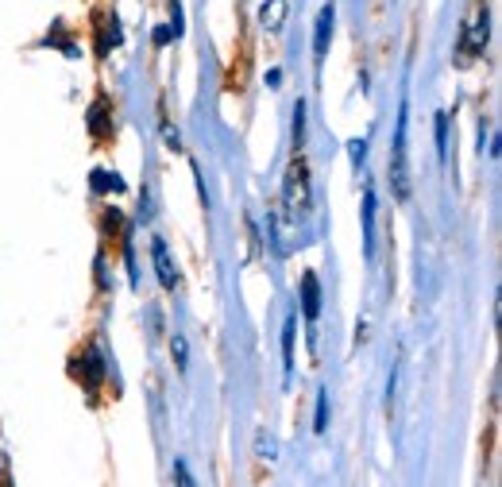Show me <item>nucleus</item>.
I'll return each mask as SVG.
<instances>
[{"label": "nucleus", "instance_id": "6", "mask_svg": "<svg viewBox=\"0 0 502 487\" xmlns=\"http://www.w3.org/2000/svg\"><path fill=\"white\" fill-rule=\"evenodd\" d=\"M364 248L371 260V255H375V190L364 194Z\"/></svg>", "mask_w": 502, "mask_h": 487}, {"label": "nucleus", "instance_id": "12", "mask_svg": "<svg viewBox=\"0 0 502 487\" xmlns=\"http://www.w3.org/2000/svg\"><path fill=\"white\" fill-rule=\"evenodd\" d=\"M301 139H306V105L298 101V109H294V143L301 148Z\"/></svg>", "mask_w": 502, "mask_h": 487}, {"label": "nucleus", "instance_id": "14", "mask_svg": "<svg viewBox=\"0 0 502 487\" xmlns=\"http://www.w3.org/2000/svg\"><path fill=\"white\" fill-rule=\"evenodd\" d=\"M182 27H185V20H182V5L175 0V5H170V32H175V39L182 35Z\"/></svg>", "mask_w": 502, "mask_h": 487}, {"label": "nucleus", "instance_id": "11", "mask_svg": "<svg viewBox=\"0 0 502 487\" xmlns=\"http://www.w3.org/2000/svg\"><path fill=\"white\" fill-rule=\"evenodd\" d=\"M328 425V391H317V418H313V434H325Z\"/></svg>", "mask_w": 502, "mask_h": 487}, {"label": "nucleus", "instance_id": "16", "mask_svg": "<svg viewBox=\"0 0 502 487\" xmlns=\"http://www.w3.org/2000/svg\"><path fill=\"white\" fill-rule=\"evenodd\" d=\"M348 151H352V159H355V167H364V155H367V143H364V139H352V143H348Z\"/></svg>", "mask_w": 502, "mask_h": 487}, {"label": "nucleus", "instance_id": "13", "mask_svg": "<svg viewBox=\"0 0 502 487\" xmlns=\"http://www.w3.org/2000/svg\"><path fill=\"white\" fill-rule=\"evenodd\" d=\"M90 124H93V132H97V136H105V132H109V128H105V101H100V105H93V112H90Z\"/></svg>", "mask_w": 502, "mask_h": 487}, {"label": "nucleus", "instance_id": "4", "mask_svg": "<svg viewBox=\"0 0 502 487\" xmlns=\"http://www.w3.org/2000/svg\"><path fill=\"white\" fill-rule=\"evenodd\" d=\"M301 313H306L309 325L321 318V282H317V275H313V271H306V275H301Z\"/></svg>", "mask_w": 502, "mask_h": 487}, {"label": "nucleus", "instance_id": "15", "mask_svg": "<svg viewBox=\"0 0 502 487\" xmlns=\"http://www.w3.org/2000/svg\"><path fill=\"white\" fill-rule=\"evenodd\" d=\"M175 480H178V487H197L194 476H190V464H185V461L175 464Z\"/></svg>", "mask_w": 502, "mask_h": 487}, {"label": "nucleus", "instance_id": "5", "mask_svg": "<svg viewBox=\"0 0 502 487\" xmlns=\"http://www.w3.org/2000/svg\"><path fill=\"white\" fill-rule=\"evenodd\" d=\"M328 39H333V5H328V8H321L317 27H313V54H317V62L325 59V51H328Z\"/></svg>", "mask_w": 502, "mask_h": 487}, {"label": "nucleus", "instance_id": "2", "mask_svg": "<svg viewBox=\"0 0 502 487\" xmlns=\"http://www.w3.org/2000/svg\"><path fill=\"white\" fill-rule=\"evenodd\" d=\"M483 47H487V0H476V5H471V16H468V27H464L460 51L483 54Z\"/></svg>", "mask_w": 502, "mask_h": 487}, {"label": "nucleus", "instance_id": "3", "mask_svg": "<svg viewBox=\"0 0 502 487\" xmlns=\"http://www.w3.org/2000/svg\"><path fill=\"white\" fill-rule=\"evenodd\" d=\"M151 260H155V275H159V282L166 286V291H175V286H178V267H175V260H170L166 240H159V236L151 240Z\"/></svg>", "mask_w": 502, "mask_h": 487}, {"label": "nucleus", "instance_id": "10", "mask_svg": "<svg viewBox=\"0 0 502 487\" xmlns=\"http://www.w3.org/2000/svg\"><path fill=\"white\" fill-rule=\"evenodd\" d=\"M437 155L449 159V112H437Z\"/></svg>", "mask_w": 502, "mask_h": 487}, {"label": "nucleus", "instance_id": "9", "mask_svg": "<svg viewBox=\"0 0 502 487\" xmlns=\"http://www.w3.org/2000/svg\"><path fill=\"white\" fill-rule=\"evenodd\" d=\"M93 186H97V194H124V178L109 175V170H93Z\"/></svg>", "mask_w": 502, "mask_h": 487}, {"label": "nucleus", "instance_id": "7", "mask_svg": "<svg viewBox=\"0 0 502 487\" xmlns=\"http://www.w3.org/2000/svg\"><path fill=\"white\" fill-rule=\"evenodd\" d=\"M286 12H290V5H286V0H267V5L260 8V24L267 27V32H279L282 20H286Z\"/></svg>", "mask_w": 502, "mask_h": 487}, {"label": "nucleus", "instance_id": "1", "mask_svg": "<svg viewBox=\"0 0 502 487\" xmlns=\"http://www.w3.org/2000/svg\"><path fill=\"white\" fill-rule=\"evenodd\" d=\"M406 120L410 105L402 101L398 109V128H394V151H391V190L398 202H410V159H406Z\"/></svg>", "mask_w": 502, "mask_h": 487}, {"label": "nucleus", "instance_id": "18", "mask_svg": "<svg viewBox=\"0 0 502 487\" xmlns=\"http://www.w3.org/2000/svg\"><path fill=\"white\" fill-rule=\"evenodd\" d=\"M175 356H178V368L185 371V340L182 337H175Z\"/></svg>", "mask_w": 502, "mask_h": 487}, {"label": "nucleus", "instance_id": "17", "mask_svg": "<svg viewBox=\"0 0 502 487\" xmlns=\"http://www.w3.org/2000/svg\"><path fill=\"white\" fill-rule=\"evenodd\" d=\"M170 39H175V32H170V27H155V43H159V47H166Z\"/></svg>", "mask_w": 502, "mask_h": 487}, {"label": "nucleus", "instance_id": "8", "mask_svg": "<svg viewBox=\"0 0 502 487\" xmlns=\"http://www.w3.org/2000/svg\"><path fill=\"white\" fill-rule=\"evenodd\" d=\"M294 318H286V325H282V368H286V379L294 376Z\"/></svg>", "mask_w": 502, "mask_h": 487}]
</instances>
